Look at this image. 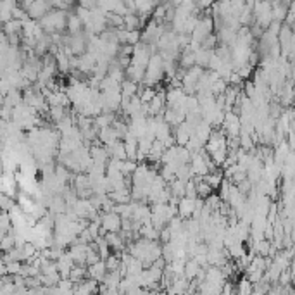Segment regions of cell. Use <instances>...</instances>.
Masks as SVG:
<instances>
[{
  "label": "cell",
  "mask_w": 295,
  "mask_h": 295,
  "mask_svg": "<svg viewBox=\"0 0 295 295\" xmlns=\"http://www.w3.org/2000/svg\"><path fill=\"white\" fill-rule=\"evenodd\" d=\"M68 17H69L68 10L52 9L50 12H48L47 16L40 21V24H42V28H43L47 35L64 33V30H68Z\"/></svg>",
  "instance_id": "1"
},
{
  "label": "cell",
  "mask_w": 295,
  "mask_h": 295,
  "mask_svg": "<svg viewBox=\"0 0 295 295\" xmlns=\"http://www.w3.org/2000/svg\"><path fill=\"white\" fill-rule=\"evenodd\" d=\"M121 140L119 133L114 129V126H109V128H104L98 131V142L102 143L104 147H111L114 143H118Z\"/></svg>",
  "instance_id": "9"
},
{
  "label": "cell",
  "mask_w": 295,
  "mask_h": 295,
  "mask_svg": "<svg viewBox=\"0 0 295 295\" xmlns=\"http://www.w3.org/2000/svg\"><path fill=\"white\" fill-rule=\"evenodd\" d=\"M152 295H161V292L159 294H152Z\"/></svg>",
  "instance_id": "37"
},
{
  "label": "cell",
  "mask_w": 295,
  "mask_h": 295,
  "mask_svg": "<svg viewBox=\"0 0 295 295\" xmlns=\"http://www.w3.org/2000/svg\"><path fill=\"white\" fill-rule=\"evenodd\" d=\"M197 211V199H188V197H183L178 204V216L181 219H192Z\"/></svg>",
  "instance_id": "8"
},
{
  "label": "cell",
  "mask_w": 295,
  "mask_h": 295,
  "mask_svg": "<svg viewBox=\"0 0 295 295\" xmlns=\"http://www.w3.org/2000/svg\"><path fill=\"white\" fill-rule=\"evenodd\" d=\"M105 266H107V271H119V268H121V255L112 252L111 257L105 259Z\"/></svg>",
  "instance_id": "34"
},
{
  "label": "cell",
  "mask_w": 295,
  "mask_h": 295,
  "mask_svg": "<svg viewBox=\"0 0 295 295\" xmlns=\"http://www.w3.org/2000/svg\"><path fill=\"white\" fill-rule=\"evenodd\" d=\"M98 295H123V294L119 292V289H107L104 283H100V287H98Z\"/></svg>",
  "instance_id": "35"
},
{
  "label": "cell",
  "mask_w": 295,
  "mask_h": 295,
  "mask_svg": "<svg viewBox=\"0 0 295 295\" xmlns=\"http://www.w3.org/2000/svg\"><path fill=\"white\" fill-rule=\"evenodd\" d=\"M0 247H2L3 252H9V251H12V249L16 247V237H14V231H12V230H10L9 235L2 237V242H0Z\"/></svg>",
  "instance_id": "32"
},
{
  "label": "cell",
  "mask_w": 295,
  "mask_h": 295,
  "mask_svg": "<svg viewBox=\"0 0 295 295\" xmlns=\"http://www.w3.org/2000/svg\"><path fill=\"white\" fill-rule=\"evenodd\" d=\"M121 93H123V98H133V97H136L140 93L138 83H135V82H131V80L126 78L125 82L121 83Z\"/></svg>",
  "instance_id": "19"
},
{
  "label": "cell",
  "mask_w": 295,
  "mask_h": 295,
  "mask_svg": "<svg viewBox=\"0 0 295 295\" xmlns=\"http://www.w3.org/2000/svg\"><path fill=\"white\" fill-rule=\"evenodd\" d=\"M85 276H88V268H86V266H75L71 275H69V280H71L75 285H78L83 280H86Z\"/></svg>",
  "instance_id": "28"
},
{
  "label": "cell",
  "mask_w": 295,
  "mask_h": 295,
  "mask_svg": "<svg viewBox=\"0 0 295 295\" xmlns=\"http://www.w3.org/2000/svg\"><path fill=\"white\" fill-rule=\"evenodd\" d=\"M235 294H237V295H252V294H254V285H252L247 278L240 280V282L237 283Z\"/></svg>",
  "instance_id": "30"
},
{
  "label": "cell",
  "mask_w": 295,
  "mask_h": 295,
  "mask_svg": "<svg viewBox=\"0 0 295 295\" xmlns=\"http://www.w3.org/2000/svg\"><path fill=\"white\" fill-rule=\"evenodd\" d=\"M109 197L114 200L116 206H119V204H129V202H133L131 190H129V188H125V190H118V192H111V194H109Z\"/></svg>",
  "instance_id": "23"
},
{
  "label": "cell",
  "mask_w": 295,
  "mask_h": 295,
  "mask_svg": "<svg viewBox=\"0 0 295 295\" xmlns=\"http://www.w3.org/2000/svg\"><path fill=\"white\" fill-rule=\"evenodd\" d=\"M88 251H90V245L73 244L68 252L73 257V261H75L76 266H86V255H88Z\"/></svg>",
  "instance_id": "7"
},
{
  "label": "cell",
  "mask_w": 295,
  "mask_h": 295,
  "mask_svg": "<svg viewBox=\"0 0 295 295\" xmlns=\"http://www.w3.org/2000/svg\"><path fill=\"white\" fill-rule=\"evenodd\" d=\"M145 26V23L142 21V17L135 12H129L125 16V30L128 31H140V28Z\"/></svg>",
  "instance_id": "17"
},
{
  "label": "cell",
  "mask_w": 295,
  "mask_h": 295,
  "mask_svg": "<svg viewBox=\"0 0 295 295\" xmlns=\"http://www.w3.org/2000/svg\"><path fill=\"white\" fill-rule=\"evenodd\" d=\"M200 271H202V266H200L194 257H192L190 261H187V266H185V278L192 282V280H195L197 276H199Z\"/></svg>",
  "instance_id": "26"
},
{
  "label": "cell",
  "mask_w": 295,
  "mask_h": 295,
  "mask_svg": "<svg viewBox=\"0 0 295 295\" xmlns=\"http://www.w3.org/2000/svg\"><path fill=\"white\" fill-rule=\"evenodd\" d=\"M169 192H171V197L181 200L187 195V183L181 180H174L173 183H169Z\"/></svg>",
  "instance_id": "25"
},
{
  "label": "cell",
  "mask_w": 295,
  "mask_h": 295,
  "mask_svg": "<svg viewBox=\"0 0 295 295\" xmlns=\"http://www.w3.org/2000/svg\"><path fill=\"white\" fill-rule=\"evenodd\" d=\"M123 278H125V276L121 275V271H109L102 283H104L107 289H119Z\"/></svg>",
  "instance_id": "22"
},
{
  "label": "cell",
  "mask_w": 295,
  "mask_h": 295,
  "mask_svg": "<svg viewBox=\"0 0 295 295\" xmlns=\"http://www.w3.org/2000/svg\"><path fill=\"white\" fill-rule=\"evenodd\" d=\"M223 131L226 133L228 138H238L242 133L240 114H235L233 111L226 112V118H224V123H223Z\"/></svg>",
  "instance_id": "4"
},
{
  "label": "cell",
  "mask_w": 295,
  "mask_h": 295,
  "mask_svg": "<svg viewBox=\"0 0 295 295\" xmlns=\"http://www.w3.org/2000/svg\"><path fill=\"white\" fill-rule=\"evenodd\" d=\"M114 121H116L114 112H102L100 116H97V118H95V128L100 131V129L112 126V125H114Z\"/></svg>",
  "instance_id": "21"
},
{
  "label": "cell",
  "mask_w": 295,
  "mask_h": 295,
  "mask_svg": "<svg viewBox=\"0 0 295 295\" xmlns=\"http://www.w3.org/2000/svg\"><path fill=\"white\" fill-rule=\"evenodd\" d=\"M107 266H105V261H98L97 264L93 266H88V278L93 280V282L97 283H102L105 278V275H107Z\"/></svg>",
  "instance_id": "13"
},
{
  "label": "cell",
  "mask_w": 295,
  "mask_h": 295,
  "mask_svg": "<svg viewBox=\"0 0 295 295\" xmlns=\"http://www.w3.org/2000/svg\"><path fill=\"white\" fill-rule=\"evenodd\" d=\"M195 180V185H197V194H199L200 199H209L211 195H212V188L209 187V185L206 183V181L202 180V178H194Z\"/></svg>",
  "instance_id": "29"
},
{
  "label": "cell",
  "mask_w": 295,
  "mask_h": 295,
  "mask_svg": "<svg viewBox=\"0 0 295 295\" xmlns=\"http://www.w3.org/2000/svg\"><path fill=\"white\" fill-rule=\"evenodd\" d=\"M252 68H254V66H251V64H249V66H244V68H240V69L237 71L238 76H240V78L244 80V82H245V80H249V76L252 75Z\"/></svg>",
  "instance_id": "36"
},
{
  "label": "cell",
  "mask_w": 295,
  "mask_h": 295,
  "mask_svg": "<svg viewBox=\"0 0 295 295\" xmlns=\"http://www.w3.org/2000/svg\"><path fill=\"white\" fill-rule=\"evenodd\" d=\"M98 287H100V283L86 278V280H83L82 283L75 285V295H97Z\"/></svg>",
  "instance_id": "10"
},
{
  "label": "cell",
  "mask_w": 295,
  "mask_h": 295,
  "mask_svg": "<svg viewBox=\"0 0 295 295\" xmlns=\"http://www.w3.org/2000/svg\"><path fill=\"white\" fill-rule=\"evenodd\" d=\"M188 289H190V280H187L185 276H180V278H176L171 283L169 289H166V292L168 295H187Z\"/></svg>",
  "instance_id": "11"
},
{
  "label": "cell",
  "mask_w": 295,
  "mask_h": 295,
  "mask_svg": "<svg viewBox=\"0 0 295 295\" xmlns=\"http://www.w3.org/2000/svg\"><path fill=\"white\" fill-rule=\"evenodd\" d=\"M156 95H157V90L152 88V86H143V88H140V93H138V97L142 98L143 104H150Z\"/></svg>",
  "instance_id": "31"
},
{
  "label": "cell",
  "mask_w": 295,
  "mask_h": 295,
  "mask_svg": "<svg viewBox=\"0 0 295 295\" xmlns=\"http://www.w3.org/2000/svg\"><path fill=\"white\" fill-rule=\"evenodd\" d=\"M52 10V2H45V0H35L31 7L28 9V16L33 21H42L48 12Z\"/></svg>",
  "instance_id": "6"
},
{
  "label": "cell",
  "mask_w": 295,
  "mask_h": 295,
  "mask_svg": "<svg viewBox=\"0 0 295 295\" xmlns=\"http://www.w3.org/2000/svg\"><path fill=\"white\" fill-rule=\"evenodd\" d=\"M48 116H50L52 121H55V125H57L59 121H62V119L68 116V109H66V107H50Z\"/></svg>",
  "instance_id": "33"
},
{
  "label": "cell",
  "mask_w": 295,
  "mask_h": 295,
  "mask_svg": "<svg viewBox=\"0 0 295 295\" xmlns=\"http://www.w3.org/2000/svg\"><path fill=\"white\" fill-rule=\"evenodd\" d=\"M223 178H224V173H223V171L217 169V171H212V173H209L207 176H204L202 180L206 181V183L209 185L212 190H217V188L223 185V181H224Z\"/></svg>",
  "instance_id": "20"
},
{
  "label": "cell",
  "mask_w": 295,
  "mask_h": 295,
  "mask_svg": "<svg viewBox=\"0 0 295 295\" xmlns=\"http://www.w3.org/2000/svg\"><path fill=\"white\" fill-rule=\"evenodd\" d=\"M214 52L216 50H207V48L200 47L199 50L195 52L197 66H199V68H209L211 61H212V57H214Z\"/></svg>",
  "instance_id": "18"
},
{
  "label": "cell",
  "mask_w": 295,
  "mask_h": 295,
  "mask_svg": "<svg viewBox=\"0 0 295 295\" xmlns=\"http://www.w3.org/2000/svg\"><path fill=\"white\" fill-rule=\"evenodd\" d=\"M166 78V75H164V61L163 57H161L159 54L152 55V59H150L149 66H147V73H145V80H143V83H145V86H156L157 83H161L163 80Z\"/></svg>",
  "instance_id": "2"
},
{
  "label": "cell",
  "mask_w": 295,
  "mask_h": 295,
  "mask_svg": "<svg viewBox=\"0 0 295 295\" xmlns=\"http://www.w3.org/2000/svg\"><path fill=\"white\" fill-rule=\"evenodd\" d=\"M123 228V217L118 212H102V237L105 233H119Z\"/></svg>",
  "instance_id": "5"
},
{
  "label": "cell",
  "mask_w": 295,
  "mask_h": 295,
  "mask_svg": "<svg viewBox=\"0 0 295 295\" xmlns=\"http://www.w3.org/2000/svg\"><path fill=\"white\" fill-rule=\"evenodd\" d=\"M47 102H48V105L50 107H66L68 109V105L71 104L69 102V97H68V93L66 92H50L47 95Z\"/></svg>",
  "instance_id": "14"
},
{
  "label": "cell",
  "mask_w": 295,
  "mask_h": 295,
  "mask_svg": "<svg viewBox=\"0 0 295 295\" xmlns=\"http://www.w3.org/2000/svg\"><path fill=\"white\" fill-rule=\"evenodd\" d=\"M83 21L78 17V14L76 12H69V17H68V30H66V33L68 35H80L83 33Z\"/></svg>",
  "instance_id": "15"
},
{
  "label": "cell",
  "mask_w": 295,
  "mask_h": 295,
  "mask_svg": "<svg viewBox=\"0 0 295 295\" xmlns=\"http://www.w3.org/2000/svg\"><path fill=\"white\" fill-rule=\"evenodd\" d=\"M254 16H255V24L266 31L273 23V7H271V3H269V2L254 3Z\"/></svg>",
  "instance_id": "3"
},
{
  "label": "cell",
  "mask_w": 295,
  "mask_h": 295,
  "mask_svg": "<svg viewBox=\"0 0 295 295\" xmlns=\"http://www.w3.org/2000/svg\"><path fill=\"white\" fill-rule=\"evenodd\" d=\"M95 247H97V252L100 254V259L102 261H105V259H109L112 255V249L109 247L107 240H105V237H98L95 240Z\"/></svg>",
  "instance_id": "27"
},
{
  "label": "cell",
  "mask_w": 295,
  "mask_h": 295,
  "mask_svg": "<svg viewBox=\"0 0 295 295\" xmlns=\"http://www.w3.org/2000/svg\"><path fill=\"white\" fill-rule=\"evenodd\" d=\"M75 266L76 264H75V261H73L71 255H69V252H64V255L57 261V269H59L61 278H69V275H71Z\"/></svg>",
  "instance_id": "12"
},
{
  "label": "cell",
  "mask_w": 295,
  "mask_h": 295,
  "mask_svg": "<svg viewBox=\"0 0 295 295\" xmlns=\"http://www.w3.org/2000/svg\"><path fill=\"white\" fill-rule=\"evenodd\" d=\"M138 235L140 238H145V240H159L161 231L157 230V228H154L152 223H150V224H143V226L140 228Z\"/></svg>",
  "instance_id": "24"
},
{
  "label": "cell",
  "mask_w": 295,
  "mask_h": 295,
  "mask_svg": "<svg viewBox=\"0 0 295 295\" xmlns=\"http://www.w3.org/2000/svg\"><path fill=\"white\" fill-rule=\"evenodd\" d=\"M17 5L19 3L14 2V0H3V2H0V19H2L3 24L12 19V12Z\"/></svg>",
  "instance_id": "16"
}]
</instances>
